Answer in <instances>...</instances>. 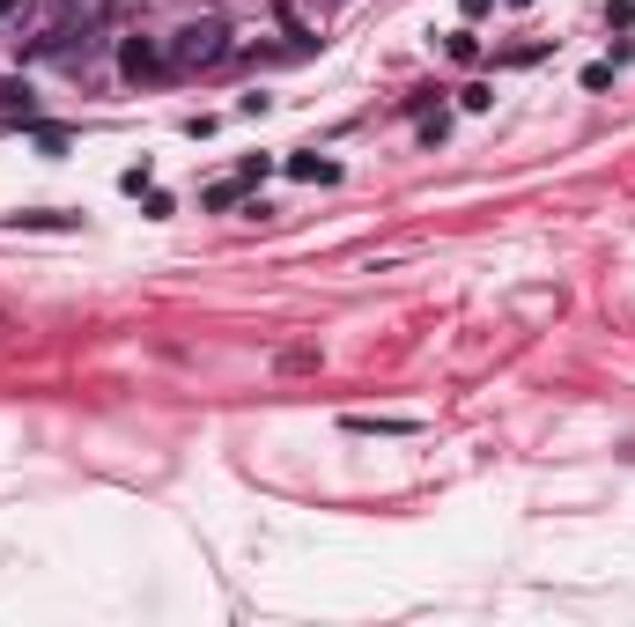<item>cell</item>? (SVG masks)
Wrapping results in <instances>:
<instances>
[{
	"mask_svg": "<svg viewBox=\"0 0 635 627\" xmlns=\"http://www.w3.org/2000/svg\"><path fill=\"white\" fill-rule=\"evenodd\" d=\"M163 52H171V74L222 67V60H229V23H222V15H200V23L171 30V37H163Z\"/></svg>",
	"mask_w": 635,
	"mask_h": 627,
	"instance_id": "1",
	"label": "cell"
},
{
	"mask_svg": "<svg viewBox=\"0 0 635 627\" xmlns=\"http://www.w3.org/2000/svg\"><path fill=\"white\" fill-rule=\"evenodd\" d=\"M119 74H126V82H163V74H171L163 37H126V45H119Z\"/></svg>",
	"mask_w": 635,
	"mask_h": 627,
	"instance_id": "2",
	"label": "cell"
},
{
	"mask_svg": "<svg viewBox=\"0 0 635 627\" xmlns=\"http://www.w3.org/2000/svg\"><path fill=\"white\" fill-rule=\"evenodd\" d=\"M289 177H303V185H333L341 163H325V155H289Z\"/></svg>",
	"mask_w": 635,
	"mask_h": 627,
	"instance_id": "3",
	"label": "cell"
},
{
	"mask_svg": "<svg viewBox=\"0 0 635 627\" xmlns=\"http://www.w3.org/2000/svg\"><path fill=\"white\" fill-rule=\"evenodd\" d=\"M415 429V421H399V413H377V421H369V413H347V435H407Z\"/></svg>",
	"mask_w": 635,
	"mask_h": 627,
	"instance_id": "4",
	"label": "cell"
},
{
	"mask_svg": "<svg viewBox=\"0 0 635 627\" xmlns=\"http://www.w3.org/2000/svg\"><path fill=\"white\" fill-rule=\"evenodd\" d=\"M245 193H251V177L237 170V177H222V185H207V207H237Z\"/></svg>",
	"mask_w": 635,
	"mask_h": 627,
	"instance_id": "5",
	"label": "cell"
},
{
	"mask_svg": "<svg viewBox=\"0 0 635 627\" xmlns=\"http://www.w3.org/2000/svg\"><path fill=\"white\" fill-rule=\"evenodd\" d=\"M8 221H23V229H74V215H52V207L45 215H8Z\"/></svg>",
	"mask_w": 635,
	"mask_h": 627,
	"instance_id": "6",
	"label": "cell"
},
{
	"mask_svg": "<svg viewBox=\"0 0 635 627\" xmlns=\"http://www.w3.org/2000/svg\"><path fill=\"white\" fill-rule=\"evenodd\" d=\"M451 60H459V67H473V60H481V37H473V30H459V37H451Z\"/></svg>",
	"mask_w": 635,
	"mask_h": 627,
	"instance_id": "7",
	"label": "cell"
},
{
	"mask_svg": "<svg viewBox=\"0 0 635 627\" xmlns=\"http://www.w3.org/2000/svg\"><path fill=\"white\" fill-rule=\"evenodd\" d=\"M0 104H8V111H23V119H30V89H23V82H0Z\"/></svg>",
	"mask_w": 635,
	"mask_h": 627,
	"instance_id": "8",
	"label": "cell"
},
{
	"mask_svg": "<svg viewBox=\"0 0 635 627\" xmlns=\"http://www.w3.org/2000/svg\"><path fill=\"white\" fill-rule=\"evenodd\" d=\"M459 8H465V15H488V8H495V0H459Z\"/></svg>",
	"mask_w": 635,
	"mask_h": 627,
	"instance_id": "9",
	"label": "cell"
},
{
	"mask_svg": "<svg viewBox=\"0 0 635 627\" xmlns=\"http://www.w3.org/2000/svg\"><path fill=\"white\" fill-rule=\"evenodd\" d=\"M8 8H23V0H0V15H8Z\"/></svg>",
	"mask_w": 635,
	"mask_h": 627,
	"instance_id": "10",
	"label": "cell"
},
{
	"mask_svg": "<svg viewBox=\"0 0 635 627\" xmlns=\"http://www.w3.org/2000/svg\"><path fill=\"white\" fill-rule=\"evenodd\" d=\"M510 8H532V0H510Z\"/></svg>",
	"mask_w": 635,
	"mask_h": 627,
	"instance_id": "11",
	"label": "cell"
}]
</instances>
